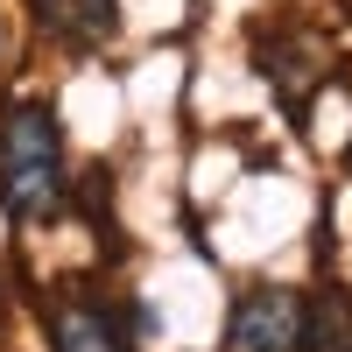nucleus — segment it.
I'll use <instances>...</instances> for the list:
<instances>
[{
  "label": "nucleus",
  "instance_id": "7ed1b4c3",
  "mask_svg": "<svg viewBox=\"0 0 352 352\" xmlns=\"http://www.w3.org/2000/svg\"><path fill=\"white\" fill-rule=\"evenodd\" d=\"M28 14H36V28L56 36V43L99 50V43H113V28H120V0H28Z\"/></svg>",
  "mask_w": 352,
  "mask_h": 352
},
{
  "label": "nucleus",
  "instance_id": "39448f33",
  "mask_svg": "<svg viewBox=\"0 0 352 352\" xmlns=\"http://www.w3.org/2000/svg\"><path fill=\"white\" fill-rule=\"evenodd\" d=\"M50 345L56 352H127V331L99 303H64L50 317Z\"/></svg>",
  "mask_w": 352,
  "mask_h": 352
},
{
  "label": "nucleus",
  "instance_id": "f03ea898",
  "mask_svg": "<svg viewBox=\"0 0 352 352\" xmlns=\"http://www.w3.org/2000/svg\"><path fill=\"white\" fill-rule=\"evenodd\" d=\"M296 331H303V296L282 282H254L232 296L226 352H296Z\"/></svg>",
  "mask_w": 352,
  "mask_h": 352
},
{
  "label": "nucleus",
  "instance_id": "20e7f679",
  "mask_svg": "<svg viewBox=\"0 0 352 352\" xmlns=\"http://www.w3.org/2000/svg\"><path fill=\"white\" fill-rule=\"evenodd\" d=\"M296 352H352V289L345 282H324L317 296H303Z\"/></svg>",
  "mask_w": 352,
  "mask_h": 352
},
{
  "label": "nucleus",
  "instance_id": "f257e3e1",
  "mask_svg": "<svg viewBox=\"0 0 352 352\" xmlns=\"http://www.w3.org/2000/svg\"><path fill=\"white\" fill-rule=\"evenodd\" d=\"M0 212L8 226H43L64 212V127L50 99H14L0 113Z\"/></svg>",
  "mask_w": 352,
  "mask_h": 352
},
{
  "label": "nucleus",
  "instance_id": "423d86ee",
  "mask_svg": "<svg viewBox=\"0 0 352 352\" xmlns=\"http://www.w3.org/2000/svg\"><path fill=\"white\" fill-rule=\"evenodd\" d=\"M345 169H352V148H345Z\"/></svg>",
  "mask_w": 352,
  "mask_h": 352
}]
</instances>
